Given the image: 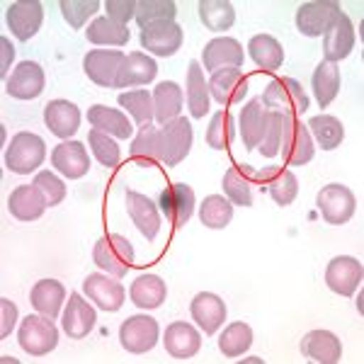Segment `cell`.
<instances>
[{
	"mask_svg": "<svg viewBox=\"0 0 364 364\" xmlns=\"http://www.w3.org/2000/svg\"><path fill=\"white\" fill-rule=\"evenodd\" d=\"M161 209L168 221L175 226H185L190 221L192 211H195V192L190 185H170L161 192Z\"/></svg>",
	"mask_w": 364,
	"mask_h": 364,
	"instance_id": "21",
	"label": "cell"
},
{
	"mask_svg": "<svg viewBox=\"0 0 364 364\" xmlns=\"http://www.w3.org/2000/svg\"><path fill=\"white\" fill-rule=\"evenodd\" d=\"M158 336H161V328H158V321L151 318V316H132L119 328L122 348L127 352H134V355H144V352L154 350Z\"/></svg>",
	"mask_w": 364,
	"mask_h": 364,
	"instance_id": "9",
	"label": "cell"
},
{
	"mask_svg": "<svg viewBox=\"0 0 364 364\" xmlns=\"http://www.w3.org/2000/svg\"><path fill=\"white\" fill-rule=\"evenodd\" d=\"M178 5L173 0H139L136 3V22L141 29L156 25V22H175Z\"/></svg>",
	"mask_w": 364,
	"mask_h": 364,
	"instance_id": "46",
	"label": "cell"
},
{
	"mask_svg": "<svg viewBox=\"0 0 364 364\" xmlns=\"http://www.w3.org/2000/svg\"><path fill=\"white\" fill-rule=\"evenodd\" d=\"M311 85H314V95L318 100V107H328L340 92L338 63H328V61L318 63L314 70V78H311Z\"/></svg>",
	"mask_w": 364,
	"mask_h": 364,
	"instance_id": "37",
	"label": "cell"
},
{
	"mask_svg": "<svg viewBox=\"0 0 364 364\" xmlns=\"http://www.w3.org/2000/svg\"><path fill=\"white\" fill-rule=\"evenodd\" d=\"M105 8H107L109 20L119 22V25H127L132 17H136V3L134 0H107Z\"/></svg>",
	"mask_w": 364,
	"mask_h": 364,
	"instance_id": "52",
	"label": "cell"
},
{
	"mask_svg": "<svg viewBox=\"0 0 364 364\" xmlns=\"http://www.w3.org/2000/svg\"><path fill=\"white\" fill-rule=\"evenodd\" d=\"M134 161H139L141 166H154L161 163V146H158V129L154 124L141 127V132L134 136L132 149H129Z\"/></svg>",
	"mask_w": 364,
	"mask_h": 364,
	"instance_id": "42",
	"label": "cell"
},
{
	"mask_svg": "<svg viewBox=\"0 0 364 364\" xmlns=\"http://www.w3.org/2000/svg\"><path fill=\"white\" fill-rule=\"evenodd\" d=\"M340 13L343 10L336 0H311L296 10V29L306 37H318L328 32V27Z\"/></svg>",
	"mask_w": 364,
	"mask_h": 364,
	"instance_id": "10",
	"label": "cell"
},
{
	"mask_svg": "<svg viewBox=\"0 0 364 364\" xmlns=\"http://www.w3.org/2000/svg\"><path fill=\"white\" fill-rule=\"evenodd\" d=\"M58 8H61V15L66 17L70 27L80 29L87 17H92L100 10V3L97 0H61Z\"/></svg>",
	"mask_w": 364,
	"mask_h": 364,
	"instance_id": "49",
	"label": "cell"
},
{
	"mask_svg": "<svg viewBox=\"0 0 364 364\" xmlns=\"http://www.w3.org/2000/svg\"><path fill=\"white\" fill-rule=\"evenodd\" d=\"M243 58V46L231 37H216L204 46V68L211 73L221 68H240Z\"/></svg>",
	"mask_w": 364,
	"mask_h": 364,
	"instance_id": "26",
	"label": "cell"
},
{
	"mask_svg": "<svg viewBox=\"0 0 364 364\" xmlns=\"http://www.w3.org/2000/svg\"><path fill=\"white\" fill-rule=\"evenodd\" d=\"M0 311H3V323H0V338H8L15 328V318H17V306L8 299H0Z\"/></svg>",
	"mask_w": 364,
	"mask_h": 364,
	"instance_id": "53",
	"label": "cell"
},
{
	"mask_svg": "<svg viewBox=\"0 0 364 364\" xmlns=\"http://www.w3.org/2000/svg\"><path fill=\"white\" fill-rule=\"evenodd\" d=\"M154 109L156 119L161 124L175 119L182 109V87L175 80H163L161 85H156L154 90Z\"/></svg>",
	"mask_w": 364,
	"mask_h": 364,
	"instance_id": "38",
	"label": "cell"
},
{
	"mask_svg": "<svg viewBox=\"0 0 364 364\" xmlns=\"http://www.w3.org/2000/svg\"><path fill=\"white\" fill-rule=\"evenodd\" d=\"M87 42L100 44V46H124L129 42V29L127 25L109 20V17H97L90 27H87Z\"/></svg>",
	"mask_w": 364,
	"mask_h": 364,
	"instance_id": "41",
	"label": "cell"
},
{
	"mask_svg": "<svg viewBox=\"0 0 364 364\" xmlns=\"http://www.w3.org/2000/svg\"><path fill=\"white\" fill-rule=\"evenodd\" d=\"M127 56L119 49H92L83 58L85 75L100 87H117V75Z\"/></svg>",
	"mask_w": 364,
	"mask_h": 364,
	"instance_id": "8",
	"label": "cell"
},
{
	"mask_svg": "<svg viewBox=\"0 0 364 364\" xmlns=\"http://www.w3.org/2000/svg\"><path fill=\"white\" fill-rule=\"evenodd\" d=\"M83 289L85 296L92 299V304L102 311H119L124 304V287L105 274H87L83 279Z\"/></svg>",
	"mask_w": 364,
	"mask_h": 364,
	"instance_id": "25",
	"label": "cell"
},
{
	"mask_svg": "<svg viewBox=\"0 0 364 364\" xmlns=\"http://www.w3.org/2000/svg\"><path fill=\"white\" fill-rule=\"evenodd\" d=\"M158 75V66L151 56L141 54V51H132L127 56L124 66H122L119 75H117V87L127 85H149L154 83Z\"/></svg>",
	"mask_w": 364,
	"mask_h": 364,
	"instance_id": "29",
	"label": "cell"
},
{
	"mask_svg": "<svg viewBox=\"0 0 364 364\" xmlns=\"http://www.w3.org/2000/svg\"><path fill=\"white\" fill-rule=\"evenodd\" d=\"M129 296L139 309H158L168 296V287L158 274H141L129 287Z\"/></svg>",
	"mask_w": 364,
	"mask_h": 364,
	"instance_id": "32",
	"label": "cell"
},
{
	"mask_svg": "<svg viewBox=\"0 0 364 364\" xmlns=\"http://www.w3.org/2000/svg\"><path fill=\"white\" fill-rule=\"evenodd\" d=\"M252 345V328L248 323H231L219 338V350L224 357H240Z\"/></svg>",
	"mask_w": 364,
	"mask_h": 364,
	"instance_id": "43",
	"label": "cell"
},
{
	"mask_svg": "<svg viewBox=\"0 0 364 364\" xmlns=\"http://www.w3.org/2000/svg\"><path fill=\"white\" fill-rule=\"evenodd\" d=\"M63 299H66V289H63V284L56 279H39L37 284L32 287V291H29L32 306L42 316H49V318H56V316L61 314Z\"/></svg>",
	"mask_w": 364,
	"mask_h": 364,
	"instance_id": "31",
	"label": "cell"
},
{
	"mask_svg": "<svg viewBox=\"0 0 364 364\" xmlns=\"http://www.w3.org/2000/svg\"><path fill=\"white\" fill-rule=\"evenodd\" d=\"M51 166H54L63 178L78 180L90 170V158H87L85 144L80 141H63L51 151Z\"/></svg>",
	"mask_w": 364,
	"mask_h": 364,
	"instance_id": "19",
	"label": "cell"
},
{
	"mask_svg": "<svg viewBox=\"0 0 364 364\" xmlns=\"http://www.w3.org/2000/svg\"><path fill=\"white\" fill-rule=\"evenodd\" d=\"M158 146H161V163L178 166L192 149V124L185 117H175L158 129Z\"/></svg>",
	"mask_w": 364,
	"mask_h": 364,
	"instance_id": "5",
	"label": "cell"
},
{
	"mask_svg": "<svg viewBox=\"0 0 364 364\" xmlns=\"http://www.w3.org/2000/svg\"><path fill=\"white\" fill-rule=\"evenodd\" d=\"M15 58V49L13 44L8 42V37H0V75H3V83L8 80V68Z\"/></svg>",
	"mask_w": 364,
	"mask_h": 364,
	"instance_id": "54",
	"label": "cell"
},
{
	"mask_svg": "<svg viewBox=\"0 0 364 364\" xmlns=\"http://www.w3.org/2000/svg\"><path fill=\"white\" fill-rule=\"evenodd\" d=\"M192 318L199 328H202L207 336H214L216 331L221 328V323L226 321V304L221 296L211 294V291H202L192 299L190 304Z\"/></svg>",
	"mask_w": 364,
	"mask_h": 364,
	"instance_id": "28",
	"label": "cell"
},
{
	"mask_svg": "<svg viewBox=\"0 0 364 364\" xmlns=\"http://www.w3.org/2000/svg\"><path fill=\"white\" fill-rule=\"evenodd\" d=\"M95 321H97L95 309H92L78 291H73V294L68 296L66 314H63V318H61L66 338H73V340L87 338L92 328H95Z\"/></svg>",
	"mask_w": 364,
	"mask_h": 364,
	"instance_id": "18",
	"label": "cell"
},
{
	"mask_svg": "<svg viewBox=\"0 0 364 364\" xmlns=\"http://www.w3.org/2000/svg\"><path fill=\"white\" fill-rule=\"evenodd\" d=\"M209 95L219 105H236L248 95V78L240 68H221L211 73Z\"/></svg>",
	"mask_w": 364,
	"mask_h": 364,
	"instance_id": "17",
	"label": "cell"
},
{
	"mask_svg": "<svg viewBox=\"0 0 364 364\" xmlns=\"http://www.w3.org/2000/svg\"><path fill=\"white\" fill-rule=\"evenodd\" d=\"M301 352L311 362L318 364H338L343 360V343L331 331H311L301 340Z\"/></svg>",
	"mask_w": 364,
	"mask_h": 364,
	"instance_id": "23",
	"label": "cell"
},
{
	"mask_svg": "<svg viewBox=\"0 0 364 364\" xmlns=\"http://www.w3.org/2000/svg\"><path fill=\"white\" fill-rule=\"evenodd\" d=\"M260 102L265 105L269 112H279L284 117H296L309 109V95L301 87V83L294 78H274L269 80Z\"/></svg>",
	"mask_w": 364,
	"mask_h": 364,
	"instance_id": "1",
	"label": "cell"
},
{
	"mask_svg": "<svg viewBox=\"0 0 364 364\" xmlns=\"http://www.w3.org/2000/svg\"><path fill=\"white\" fill-rule=\"evenodd\" d=\"M117 102L122 105L124 109L134 114L139 127H149L151 119L156 117V109H154V95L149 90H129V92H122Z\"/></svg>",
	"mask_w": 364,
	"mask_h": 364,
	"instance_id": "47",
	"label": "cell"
},
{
	"mask_svg": "<svg viewBox=\"0 0 364 364\" xmlns=\"http://www.w3.org/2000/svg\"><path fill=\"white\" fill-rule=\"evenodd\" d=\"M187 107L195 119H202L209 112V83L204 80L199 61H190L187 66Z\"/></svg>",
	"mask_w": 364,
	"mask_h": 364,
	"instance_id": "35",
	"label": "cell"
},
{
	"mask_svg": "<svg viewBox=\"0 0 364 364\" xmlns=\"http://www.w3.org/2000/svg\"><path fill=\"white\" fill-rule=\"evenodd\" d=\"M279 154L284 156L287 166H306V163H311V158L316 154V144L304 122L294 119V117H287Z\"/></svg>",
	"mask_w": 364,
	"mask_h": 364,
	"instance_id": "7",
	"label": "cell"
},
{
	"mask_svg": "<svg viewBox=\"0 0 364 364\" xmlns=\"http://www.w3.org/2000/svg\"><path fill=\"white\" fill-rule=\"evenodd\" d=\"M252 173L255 170L248 166H233L224 175V192L226 199L236 207H250L252 204Z\"/></svg>",
	"mask_w": 364,
	"mask_h": 364,
	"instance_id": "34",
	"label": "cell"
},
{
	"mask_svg": "<svg viewBox=\"0 0 364 364\" xmlns=\"http://www.w3.org/2000/svg\"><path fill=\"white\" fill-rule=\"evenodd\" d=\"M44 124L58 139H70L80 127V109L68 100H51L44 109Z\"/></svg>",
	"mask_w": 364,
	"mask_h": 364,
	"instance_id": "27",
	"label": "cell"
},
{
	"mask_svg": "<svg viewBox=\"0 0 364 364\" xmlns=\"http://www.w3.org/2000/svg\"><path fill=\"white\" fill-rule=\"evenodd\" d=\"M44 68L34 61H22L5 80V92L17 100H34L44 92Z\"/></svg>",
	"mask_w": 364,
	"mask_h": 364,
	"instance_id": "15",
	"label": "cell"
},
{
	"mask_svg": "<svg viewBox=\"0 0 364 364\" xmlns=\"http://www.w3.org/2000/svg\"><path fill=\"white\" fill-rule=\"evenodd\" d=\"M233 219V204L221 195H209L202 199L199 207V221L207 228H226L228 221Z\"/></svg>",
	"mask_w": 364,
	"mask_h": 364,
	"instance_id": "45",
	"label": "cell"
},
{
	"mask_svg": "<svg viewBox=\"0 0 364 364\" xmlns=\"http://www.w3.org/2000/svg\"><path fill=\"white\" fill-rule=\"evenodd\" d=\"M92 260L95 265L107 274L114 277H124L134 265V245L129 243L119 233H109V236L100 238L92 250Z\"/></svg>",
	"mask_w": 364,
	"mask_h": 364,
	"instance_id": "3",
	"label": "cell"
},
{
	"mask_svg": "<svg viewBox=\"0 0 364 364\" xmlns=\"http://www.w3.org/2000/svg\"><path fill=\"white\" fill-rule=\"evenodd\" d=\"M236 139V117L226 109H219L211 117V124L207 129V144L216 151H226Z\"/></svg>",
	"mask_w": 364,
	"mask_h": 364,
	"instance_id": "44",
	"label": "cell"
},
{
	"mask_svg": "<svg viewBox=\"0 0 364 364\" xmlns=\"http://www.w3.org/2000/svg\"><path fill=\"white\" fill-rule=\"evenodd\" d=\"M87 122L92 124V129L105 132V134H112L117 139L132 136V122L127 119L122 109L105 107V105H92V107L87 109Z\"/></svg>",
	"mask_w": 364,
	"mask_h": 364,
	"instance_id": "33",
	"label": "cell"
},
{
	"mask_svg": "<svg viewBox=\"0 0 364 364\" xmlns=\"http://www.w3.org/2000/svg\"><path fill=\"white\" fill-rule=\"evenodd\" d=\"M284 124H287V117L279 112L269 114L267 129H265V136H262V144L257 146L260 154L265 158H274L279 154V146H282V134H284Z\"/></svg>",
	"mask_w": 364,
	"mask_h": 364,
	"instance_id": "51",
	"label": "cell"
},
{
	"mask_svg": "<svg viewBox=\"0 0 364 364\" xmlns=\"http://www.w3.org/2000/svg\"><path fill=\"white\" fill-rule=\"evenodd\" d=\"M17 340H20V348L27 355L44 357L58 345V331L49 316H27V318H22Z\"/></svg>",
	"mask_w": 364,
	"mask_h": 364,
	"instance_id": "4",
	"label": "cell"
},
{
	"mask_svg": "<svg viewBox=\"0 0 364 364\" xmlns=\"http://www.w3.org/2000/svg\"><path fill=\"white\" fill-rule=\"evenodd\" d=\"M355 25L345 13H340L333 25L328 27V32L323 34V56L328 63H338L343 58H348L355 49Z\"/></svg>",
	"mask_w": 364,
	"mask_h": 364,
	"instance_id": "14",
	"label": "cell"
},
{
	"mask_svg": "<svg viewBox=\"0 0 364 364\" xmlns=\"http://www.w3.org/2000/svg\"><path fill=\"white\" fill-rule=\"evenodd\" d=\"M44 156H46V146L42 136L20 132L15 134L13 141L8 144V149H5V168L13 170L17 175H27L42 166Z\"/></svg>",
	"mask_w": 364,
	"mask_h": 364,
	"instance_id": "2",
	"label": "cell"
},
{
	"mask_svg": "<svg viewBox=\"0 0 364 364\" xmlns=\"http://www.w3.org/2000/svg\"><path fill=\"white\" fill-rule=\"evenodd\" d=\"M87 144H90L92 154L100 163H102L105 168H117L119 166V146H117L114 139H109V134L105 132H97V129H92L90 134H87Z\"/></svg>",
	"mask_w": 364,
	"mask_h": 364,
	"instance_id": "48",
	"label": "cell"
},
{
	"mask_svg": "<svg viewBox=\"0 0 364 364\" xmlns=\"http://www.w3.org/2000/svg\"><path fill=\"white\" fill-rule=\"evenodd\" d=\"M34 187H37L39 195L44 197L46 207H56V204H61L63 199H66V182H61L54 173H49V170H44V173H39L37 178H34Z\"/></svg>",
	"mask_w": 364,
	"mask_h": 364,
	"instance_id": "50",
	"label": "cell"
},
{
	"mask_svg": "<svg viewBox=\"0 0 364 364\" xmlns=\"http://www.w3.org/2000/svg\"><path fill=\"white\" fill-rule=\"evenodd\" d=\"M199 17L211 32H226L236 22V10L228 0H199Z\"/></svg>",
	"mask_w": 364,
	"mask_h": 364,
	"instance_id": "39",
	"label": "cell"
},
{
	"mask_svg": "<svg viewBox=\"0 0 364 364\" xmlns=\"http://www.w3.org/2000/svg\"><path fill=\"white\" fill-rule=\"evenodd\" d=\"M306 129H309L311 139H314L316 144H318V149H323V151L338 149L345 139L343 122L331 114H318V117H314V119H309Z\"/></svg>",
	"mask_w": 364,
	"mask_h": 364,
	"instance_id": "36",
	"label": "cell"
},
{
	"mask_svg": "<svg viewBox=\"0 0 364 364\" xmlns=\"http://www.w3.org/2000/svg\"><path fill=\"white\" fill-rule=\"evenodd\" d=\"M316 202H318L323 221L331 226L348 224L352 214H355V195H352L350 187L338 185V182H331V185L323 187Z\"/></svg>",
	"mask_w": 364,
	"mask_h": 364,
	"instance_id": "6",
	"label": "cell"
},
{
	"mask_svg": "<svg viewBox=\"0 0 364 364\" xmlns=\"http://www.w3.org/2000/svg\"><path fill=\"white\" fill-rule=\"evenodd\" d=\"M8 209L17 221H37L44 214L46 202L39 195L37 187H27L20 185L17 190H13V195L8 197Z\"/></svg>",
	"mask_w": 364,
	"mask_h": 364,
	"instance_id": "30",
	"label": "cell"
},
{
	"mask_svg": "<svg viewBox=\"0 0 364 364\" xmlns=\"http://www.w3.org/2000/svg\"><path fill=\"white\" fill-rule=\"evenodd\" d=\"M163 343H166L170 357H175V360H190L202 348V336H199V331L192 328L190 323L175 321L166 328Z\"/></svg>",
	"mask_w": 364,
	"mask_h": 364,
	"instance_id": "24",
	"label": "cell"
},
{
	"mask_svg": "<svg viewBox=\"0 0 364 364\" xmlns=\"http://www.w3.org/2000/svg\"><path fill=\"white\" fill-rule=\"evenodd\" d=\"M252 182H257V185H265L267 195L274 199V204L277 207H287V204H291L299 195V180L296 175L291 173V170H279L274 166L269 168H262V170H255L252 173Z\"/></svg>",
	"mask_w": 364,
	"mask_h": 364,
	"instance_id": "13",
	"label": "cell"
},
{
	"mask_svg": "<svg viewBox=\"0 0 364 364\" xmlns=\"http://www.w3.org/2000/svg\"><path fill=\"white\" fill-rule=\"evenodd\" d=\"M44 20V8L39 0H17L5 13V22H8L10 32L15 34L20 42H27L39 32Z\"/></svg>",
	"mask_w": 364,
	"mask_h": 364,
	"instance_id": "12",
	"label": "cell"
},
{
	"mask_svg": "<svg viewBox=\"0 0 364 364\" xmlns=\"http://www.w3.org/2000/svg\"><path fill=\"white\" fill-rule=\"evenodd\" d=\"M269 109L265 105L257 100H250L243 109H240V141L248 151H255L257 146L262 144V136H265V129H267V122H269Z\"/></svg>",
	"mask_w": 364,
	"mask_h": 364,
	"instance_id": "20",
	"label": "cell"
},
{
	"mask_svg": "<svg viewBox=\"0 0 364 364\" xmlns=\"http://www.w3.org/2000/svg\"><path fill=\"white\" fill-rule=\"evenodd\" d=\"M141 46L156 56H173L182 46V27L178 22H156L141 29Z\"/></svg>",
	"mask_w": 364,
	"mask_h": 364,
	"instance_id": "16",
	"label": "cell"
},
{
	"mask_svg": "<svg viewBox=\"0 0 364 364\" xmlns=\"http://www.w3.org/2000/svg\"><path fill=\"white\" fill-rule=\"evenodd\" d=\"M124 204H127V211H129V216H132L134 226L144 233L146 240H154L158 236V231H161V214H158L156 204L146 195L132 192V190L124 195Z\"/></svg>",
	"mask_w": 364,
	"mask_h": 364,
	"instance_id": "22",
	"label": "cell"
},
{
	"mask_svg": "<svg viewBox=\"0 0 364 364\" xmlns=\"http://www.w3.org/2000/svg\"><path fill=\"white\" fill-rule=\"evenodd\" d=\"M248 51L252 56V61L265 70H277L284 63V49L274 37L269 34H255L248 44Z\"/></svg>",
	"mask_w": 364,
	"mask_h": 364,
	"instance_id": "40",
	"label": "cell"
},
{
	"mask_svg": "<svg viewBox=\"0 0 364 364\" xmlns=\"http://www.w3.org/2000/svg\"><path fill=\"white\" fill-rule=\"evenodd\" d=\"M362 262L352 255H338L326 267V284L340 296H352L362 284Z\"/></svg>",
	"mask_w": 364,
	"mask_h": 364,
	"instance_id": "11",
	"label": "cell"
}]
</instances>
